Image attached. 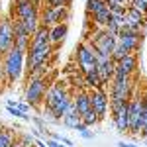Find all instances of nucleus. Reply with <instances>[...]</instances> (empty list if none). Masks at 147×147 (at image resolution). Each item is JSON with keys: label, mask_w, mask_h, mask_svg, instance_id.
Returning a JSON list of instances; mask_svg holds the SVG:
<instances>
[{"label": "nucleus", "mask_w": 147, "mask_h": 147, "mask_svg": "<svg viewBox=\"0 0 147 147\" xmlns=\"http://www.w3.org/2000/svg\"><path fill=\"white\" fill-rule=\"evenodd\" d=\"M92 37H96L94 41H92V45H88L96 51V55H102V57H110L112 59V51L114 47H116V35L108 34V32H100V34L92 35Z\"/></svg>", "instance_id": "nucleus-3"}, {"label": "nucleus", "mask_w": 147, "mask_h": 147, "mask_svg": "<svg viewBox=\"0 0 147 147\" xmlns=\"http://www.w3.org/2000/svg\"><path fill=\"white\" fill-rule=\"evenodd\" d=\"M143 112V100L136 96L127 102V122H129V131L137 136V124H139V118Z\"/></svg>", "instance_id": "nucleus-8"}, {"label": "nucleus", "mask_w": 147, "mask_h": 147, "mask_svg": "<svg viewBox=\"0 0 147 147\" xmlns=\"http://www.w3.org/2000/svg\"><path fill=\"white\" fill-rule=\"evenodd\" d=\"M14 47L20 51H28L30 43H32V35L26 32V28L22 26L20 20H14Z\"/></svg>", "instance_id": "nucleus-10"}, {"label": "nucleus", "mask_w": 147, "mask_h": 147, "mask_svg": "<svg viewBox=\"0 0 147 147\" xmlns=\"http://www.w3.org/2000/svg\"><path fill=\"white\" fill-rule=\"evenodd\" d=\"M69 4H71V0H47V8H61Z\"/></svg>", "instance_id": "nucleus-29"}, {"label": "nucleus", "mask_w": 147, "mask_h": 147, "mask_svg": "<svg viewBox=\"0 0 147 147\" xmlns=\"http://www.w3.org/2000/svg\"><path fill=\"white\" fill-rule=\"evenodd\" d=\"M118 147H137V145H134V143H125V141H120Z\"/></svg>", "instance_id": "nucleus-34"}, {"label": "nucleus", "mask_w": 147, "mask_h": 147, "mask_svg": "<svg viewBox=\"0 0 147 147\" xmlns=\"http://www.w3.org/2000/svg\"><path fill=\"white\" fill-rule=\"evenodd\" d=\"M14 47V24L10 18L0 20V53H8Z\"/></svg>", "instance_id": "nucleus-6"}, {"label": "nucleus", "mask_w": 147, "mask_h": 147, "mask_svg": "<svg viewBox=\"0 0 147 147\" xmlns=\"http://www.w3.org/2000/svg\"><path fill=\"white\" fill-rule=\"evenodd\" d=\"M129 94H131V80L129 79H114L112 98L110 100H129Z\"/></svg>", "instance_id": "nucleus-12"}, {"label": "nucleus", "mask_w": 147, "mask_h": 147, "mask_svg": "<svg viewBox=\"0 0 147 147\" xmlns=\"http://www.w3.org/2000/svg\"><path fill=\"white\" fill-rule=\"evenodd\" d=\"M10 147H22V145H20V143H16V141H14V143H12Z\"/></svg>", "instance_id": "nucleus-37"}, {"label": "nucleus", "mask_w": 147, "mask_h": 147, "mask_svg": "<svg viewBox=\"0 0 147 147\" xmlns=\"http://www.w3.org/2000/svg\"><path fill=\"white\" fill-rule=\"evenodd\" d=\"M69 94H67V90H65V86L59 82V84H53L49 90L45 92V108H49V110H53L57 104L61 100H65Z\"/></svg>", "instance_id": "nucleus-13"}, {"label": "nucleus", "mask_w": 147, "mask_h": 147, "mask_svg": "<svg viewBox=\"0 0 147 147\" xmlns=\"http://www.w3.org/2000/svg\"><path fill=\"white\" fill-rule=\"evenodd\" d=\"M118 65L124 69L127 75H131V73H134V69L137 67V57L134 55V53H129V55H125L122 61H118Z\"/></svg>", "instance_id": "nucleus-21"}, {"label": "nucleus", "mask_w": 147, "mask_h": 147, "mask_svg": "<svg viewBox=\"0 0 147 147\" xmlns=\"http://www.w3.org/2000/svg\"><path fill=\"white\" fill-rule=\"evenodd\" d=\"M69 18V6H61V8H45L43 16H41V26L45 28H53L57 24H63L61 20Z\"/></svg>", "instance_id": "nucleus-7"}, {"label": "nucleus", "mask_w": 147, "mask_h": 147, "mask_svg": "<svg viewBox=\"0 0 147 147\" xmlns=\"http://www.w3.org/2000/svg\"><path fill=\"white\" fill-rule=\"evenodd\" d=\"M67 32H69L67 24H57L53 28H49V41H51V43H61V41L65 39Z\"/></svg>", "instance_id": "nucleus-18"}, {"label": "nucleus", "mask_w": 147, "mask_h": 147, "mask_svg": "<svg viewBox=\"0 0 147 147\" xmlns=\"http://www.w3.org/2000/svg\"><path fill=\"white\" fill-rule=\"evenodd\" d=\"M114 124L118 127V131H129V122H127V106L122 108L120 112L114 114Z\"/></svg>", "instance_id": "nucleus-20"}, {"label": "nucleus", "mask_w": 147, "mask_h": 147, "mask_svg": "<svg viewBox=\"0 0 147 147\" xmlns=\"http://www.w3.org/2000/svg\"><path fill=\"white\" fill-rule=\"evenodd\" d=\"M84 80H86V84H88V86H92V88H102L96 69H90V71H86V73H84Z\"/></svg>", "instance_id": "nucleus-24"}, {"label": "nucleus", "mask_w": 147, "mask_h": 147, "mask_svg": "<svg viewBox=\"0 0 147 147\" xmlns=\"http://www.w3.org/2000/svg\"><path fill=\"white\" fill-rule=\"evenodd\" d=\"M92 18H94V24H96L98 28H106V24L110 22L112 14H110V10H108V8H104L102 12H98V14H94Z\"/></svg>", "instance_id": "nucleus-23"}, {"label": "nucleus", "mask_w": 147, "mask_h": 147, "mask_svg": "<svg viewBox=\"0 0 147 147\" xmlns=\"http://www.w3.org/2000/svg\"><path fill=\"white\" fill-rule=\"evenodd\" d=\"M47 92V84L43 77H32L28 82V88H26V100L30 106H35L45 98Z\"/></svg>", "instance_id": "nucleus-2"}, {"label": "nucleus", "mask_w": 147, "mask_h": 147, "mask_svg": "<svg viewBox=\"0 0 147 147\" xmlns=\"http://www.w3.org/2000/svg\"><path fill=\"white\" fill-rule=\"evenodd\" d=\"M114 69H116V63L110 57L96 55V73H98L100 84H106L110 82V79H114Z\"/></svg>", "instance_id": "nucleus-9"}, {"label": "nucleus", "mask_w": 147, "mask_h": 147, "mask_svg": "<svg viewBox=\"0 0 147 147\" xmlns=\"http://www.w3.org/2000/svg\"><path fill=\"white\" fill-rule=\"evenodd\" d=\"M32 2H34V4H37V2H39V0H32Z\"/></svg>", "instance_id": "nucleus-38"}, {"label": "nucleus", "mask_w": 147, "mask_h": 147, "mask_svg": "<svg viewBox=\"0 0 147 147\" xmlns=\"http://www.w3.org/2000/svg\"><path fill=\"white\" fill-rule=\"evenodd\" d=\"M47 147H63V143H59L57 139H47Z\"/></svg>", "instance_id": "nucleus-32"}, {"label": "nucleus", "mask_w": 147, "mask_h": 147, "mask_svg": "<svg viewBox=\"0 0 147 147\" xmlns=\"http://www.w3.org/2000/svg\"><path fill=\"white\" fill-rule=\"evenodd\" d=\"M145 129H147V110L143 108V112H141V118H139V124H137V136H141Z\"/></svg>", "instance_id": "nucleus-28"}, {"label": "nucleus", "mask_w": 147, "mask_h": 147, "mask_svg": "<svg viewBox=\"0 0 147 147\" xmlns=\"http://www.w3.org/2000/svg\"><path fill=\"white\" fill-rule=\"evenodd\" d=\"M106 4H125L127 0H104Z\"/></svg>", "instance_id": "nucleus-33"}, {"label": "nucleus", "mask_w": 147, "mask_h": 147, "mask_svg": "<svg viewBox=\"0 0 147 147\" xmlns=\"http://www.w3.org/2000/svg\"><path fill=\"white\" fill-rule=\"evenodd\" d=\"M141 100H143V108H145V110H147V92H145V96H143Z\"/></svg>", "instance_id": "nucleus-36"}, {"label": "nucleus", "mask_w": 147, "mask_h": 147, "mask_svg": "<svg viewBox=\"0 0 147 147\" xmlns=\"http://www.w3.org/2000/svg\"><path fill=\"white\" fill-rule=\"evenodd\" d=\"M80 122L86 125V127H90V125H94L96 122H98V116H96V112L90 108L86 114H82V116H80Z\"/></svg>", "instance_id": "nucleus-25"}, {"label": "nucleus", "mask_w": 147, "mask_h": 147, "mask_svg": "<svg viewBox=\"0 0 147 147\" xmlns=\"http://www.w3.org/2000/svg\"><path fill=\"white\" fill-rule=\"evenodd\" d=\"M8 112H10L12 116H16V118H22V120H28V116H26L24 112H20V110H18L16 106H8Z\"/></svg>", "instance_id": "nucleus-30"}, {"label": "nucleus", "mask_w": 147, "mask_h": 147, "mask_svg": "<svg viewBox=\"0 0 147 147\" xmlns=\"http://www.w3.org/2000/svg\"><path fill=\"white\" fill-rule=\"evenodd\" d=\"M4 77H6V75H4V65H2V61H0V80L4 79Z\"/></svg>", "instance_id": "nucleus-35"}, {"label": "nucleus", "mask_w": 147, "mask_h": 147, "mask_svg": "<svg viewBox=\"0 0 147 147\" xmlns=\"http://www.w3.org/2000/svg\"><path fill=\"white\" fill-rule=\"evenodd\" d=\"M104 8H108V4H106L104 0H86V12H88L90 16L102 12Z\"/></svg>", "instance_id": "nucleus-22"}, {"label": "nucleus", "mask_w": 147, "mask_h": 147, "mask_svg": "<svg viewBox=\"0 0 147 147\" xmlns=\"http://www.w3.org/2000/svg\"><path fill=\"white\" fill-rule=\"evenodd\" d=\"M80 136L84 137V139H94V134L88 131V127H86V129H82V131H80Z\"/></svg>", "instance_id": "nucleus-31"}, {"label": "nucleus", "mask_w": 147, "mask_h": 147, "mask_svg": "<svg viewBox=\"0 0 147 147\" xmlns=\"http://www.w3.org/2000/svg\"><path fill=\"white\" fill-rule=\"evenodd\" d=\"M24 63H26V51H20V49L12 47L10 51L6 53L2 65H4V75H6L8 82H16L22 77Z\"/></svg>", "instance_id": "nucleus-1"}, {"label": "nucleus", "mask_w": 147, "mask_h": 147, "mask_svg": "<svg viewBox=\"0 0 147 147\" xmlns=\"http://www.w3.org/2000/svg\"><path fill=\"white\" fill-rule=\"evenodd\" d=\"M35 16H37V6L32 0L16 2V20H28V18H35Z\"/></svg>", "instance_id": "nucleus-15"}, {"label": "nucleus", "mask_w": 147, "mask_h": 147, "mask_svg": "<svg viewBox=\"0 0 147 147\" xmlns=\"http://www.w3.org/2000/svg\"><path fill=\"white\" fill-rule=\"evenodd\" d=\"M139 34L136 32H127V30H120V34L116 35V43L118 45H122L125 51H136L137 47H139Z\"/></svg>", "instance_id": "nucleus-11"}, {"label": "nucleus", "mask_w": 147, "mask_h": 147, "mask_svg": "<svg viewBox=\"0 0 147 147\" xmlns=\"http://www.w3.org/2000/svg\"><path fill=\"white\" fill-rule=\"evenodd\" d=\"M49 28L45 26H39V30L32 35V43L30 47H41V45H49Z\"/></svg>", "instance_id": "nucleus-16"}, {"label": "nucleus", "mask_w": 147, "mask_h": 147, "mask_svg": "<svg viewBox=\"0 0 147 147\" xmlns=\"http://www.w3.org/2000/svg\"><path fill=\"white\" fill-rule=\"evenodd\" d=\"M77 61H79V67L82 69V73L96 69V51L88 43H82L77 49Z\"/></svg>", "instance_id": "nucleus-5"}, {"label": "nucleus", "mask_w": 147, "mask_h": 147, "mask_svg": "<svg viewBox=\"0 0 147 147\" xmlns=\"http://www.w3.org/2000/svg\"><path fill=\"white\" fill-rule=\"evenodd\" d=\"M129 2H131V6H129V8H134L136 12L143 14V16L147 14V0H129Z\"/></svg>", "instance_id": "nucleus-26"}, {"label": "nucleus", "mask_w": 147, "mask_h": 147, "mask_svg": "<svg viewBox=\"0 0 147 147\" xmlns=\"http://www.w3.org/2000/svg\"><path fill=\"white\" fill-rule=\"evenodd\" d=\"M73 106L77 108V112L82 116V114H86L90 110V94H86V92H79L77 96H75V100H73Z\"/></svg>", "instance_id": "nucleus-17"}, {"label": "nucleus", "mask_w": 147, "mask_h": 147, "mask_svg": "<svg viewBox=\"0 0 147 147\" xmlns=\"http://www.w3.org/2000/svg\"><path fill=\"white\" fill-rule=\"evenodd\" d=\"M61 122L67 125V127H77L80 124V114L77 112V108L73 106V102H71V106H69V110L65 112V116L61 118Z\"/></svg>", "instance_id": "nucleus-19"}, {"label": "nucleus", "mask_w": 147, "mask_h": 147, "mask_svg": "<svg viewBox=\"0 0 147 147\" xmlns=\"http://www.w3.org/2000/svg\"><path fill=\"white\" fill-rule=\"evenodd\" d=\"M90 106L98 118H102L108 112V96H106V92L102 88H94V92L90 94Z\"/></svg>", "instance_id": "nucleus-14"}, {"label": "nucleus", "mask_w": 147, "mask_h": 147, "mask_svg": "<svg viewBox=\"0 0 147 147\" xmlns=\"http://www.w3.org/2000/svg\"><path fill=\"white\" fill-rule=\"evenodd\" d=\"M49 55H51V43L49 45H41V47H30L28 49V69L34 73L37 67L45 65Z\"/></svg>", "instance_id": "nucleus-4"}, {"label": "nucleus", "mask_w": 147, "mask_h": 147, "mask_svg": "<svg viewBox=\"0 0 147 147\" xmlns=\"http://www.w3.org/2000/svg\"><path fill=\"white\" fill-rule=\"evenodd\" d=\"M14 143V136L10 131H0V147H10Z\"/></svg>", "instance_id": "nucleus-27"}]
</instances>
